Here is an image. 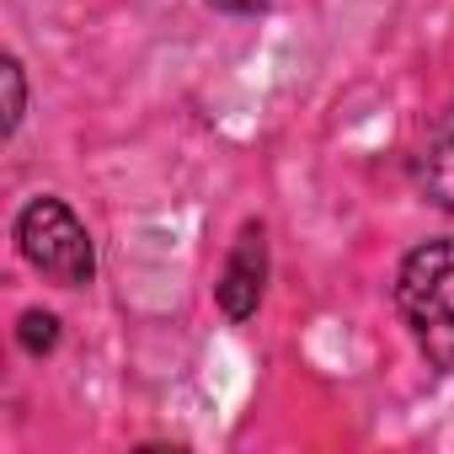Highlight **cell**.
<instances>
[{"instance_id": "6da1fadb", "label": "cell", "mask_w": 454, "mask_h": 454, "mask_svg": "<svg viewBox=\"0 0 454 454\" xmlns=\"http://www.w3.org/2000/svg\"><path fill=\"white\" fill-rule=\"evenodd\" d=\"M395 310L433 364H454V236L406 252L395 273Z\"/></svg>"}, {"instance_id": "7a4b0ae2", "label": "cell", "mask_w": 454, "mask_h": 454, "mask_svg": "<svg viewBox=\"0 0 454 454\" xmlns=\"http://www.w3.org/2000/svg\"><path fill=\"white\" fill-rule=\"evenodd\" d=\"M17 252L33 273H43L59 289H86L97 278V247L81 214L65 198H33L17 214Z\"/></svg>"}, {"instance_id": "3957f363", "label": "cell", "mask_w": 454, "mask_h": 454, "mask_svg": "<svg viewBox=\"0 0 454 454\" xmlns=\"http://www.w3.org/2000/svg\"><path fill=\"white\" fill-rule=\"evenodd\" d=\"M262 289H268V231L262 224H247L236 236V247H231V257H224L214 300L231 321H252L257 305H262Z\"/></svg>"}, {"instance_id": "277c9868", "label": "cell", "mask_w": 454, "mask_h": 454, "mask_svg": "<svg viewBox=\"0 0 454 454\" xmlns=\"http://www.w3.org/2000/svg\"><path fill=\"white\" fill-rule=\"evenodd\" d=\"M411 182L433 208L454 214V107L427 129V139H422V150L411 160Z\"/></svg>"}, {"instance_id": "5b68a950", "label": "cell", "mask_w": 454, "mask_h": 454, "mask_svg": "<svg viewBox=\"0 0 454 454\" xmlns=\"http://www.w3.org/2000/svg\"><path fill=\"white\" fill-rule=\"evenodd\" d=\"M17 342H22L33 358L54 353V348H59V316H54V310H27L22 326H17Z\"/></svg>"}, {"instance_id": "8992f818", "label": "cell", "mask_w": 454, "mask_h": 454, "mask_svg": "<svg viewBox=\"0 0 454 454\" xmlns=\"http://www.w3.org/2000/svg\"><path fill=\"white\" fill-rule=\"evenodd\" d=\"M0 81H6V123H0V134H17L22 118H27V75H22V59H6L0 65Z\"/></svg>"}, {"instance_id": "52a82bcc", "label": "cell", "mask_w": 454, "mask_h": 454, "mask_svg": "<svg viewBox=\"0 0 454 454\" xmlns=\"http://www.w3.org/2000/svg\"><path fill=\"white\" fill-rule=\"evenodd\" d=\"M214 12H224V17H257V12H268L273 0H208Z\"/></svg>"}]
</instances>
